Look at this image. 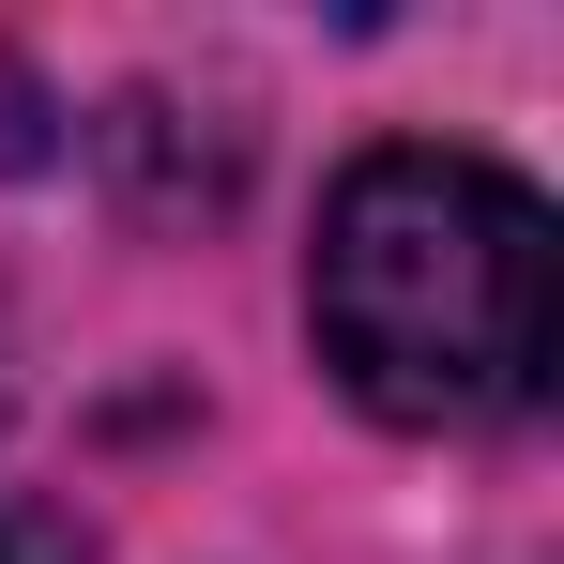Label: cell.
Returning <instances> with one entry per match:
<instances>
[{
    "label": "cell",
    "instance_id": "1",
    "mask_svg": "<svg viewBox=\"0 0 564 564\" xmlns=\"http://www.w3.org/2000/svg\"><path fill=\"white\" fill-rule=\"evenodd\" d=\"M305 321L381 427H503L550 381V198L488 153L381 138L321 198Z\"/></svg>",
    "mask_w": 564,
    "mask_h": 564
},
{
    "label": "cell",
    "instance_id": "2",
    "mask_svg": "<svg viewBox=\"0 0 564 564\" xmlns=\"http://www.w3.org/2000/svg\"><path fill=\"white\" fill-rule=\"evenodd\" d=\"M46 122H62V107H46L15 62H0V169H46Z\"/></svg>",
    "mask_w": 564,
    "mask_h": 564
},
{
    "label": "cell",
    "instance_id": "3",
    "mask_svg": "<svg viewBox=\"0 0 564 564\" xmlns=\"http://www.w3.org/2000/svg\"><path fill=\"white\" fill-rule=\"evenodd\" d=\"M0 564H93V534L46 519V503H15V519H0Z\"/></svg>",
    "mask_w": 564,
    "mask_h": 564
},
{
    "label": "cell",
    "instance_id": "4",
    "mask_svg": "<svg viewBox=\"0 0 564 564\" xmlns=\"http://www.w3.org/2000/svg\"><path fill=\"white\" fill-rule=\"evenodd\" d=\"M0 397H15V381H0Z\"/></svg>",
    "mask_w": 564,
    "mask_h": 564
}]
</instances>
